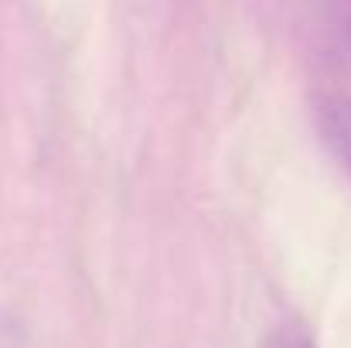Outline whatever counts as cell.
Returning <instances> with one entry per match:
<instances>
[{
	"mask_svg": "<svg viewBox=\"0 0 351 348\" xmlns=\"http://www.w3.org/2000/svg\"><path fill=\"white\" fill-rule=\"evenodd\" d=\"M269 348H317V345H314V338L307 335V328L287 325V328H280V332L269 338Z\"/></svg>",
	"mask_w": 351,
	"mask_h": 348,
	"instance_id": "obj_2",
	"label": "cell"
},
{
	"mask_svg": "<svg viewBox=\"0 0 351 348\" xmlns=\"http://www.w3.org/2000/svg\"><path fill=\"white\" fill-rule=\"evenodd\" d=\"M314 119H317L324 147L335 154V161L348 171L351 178V96H341V93L317 96Z\"/></svg>",
	"mask_w": 351,
	"mask_h": 348,
	"instance_id": "obj_1",
	"label": "cell"
}]
</instances>
